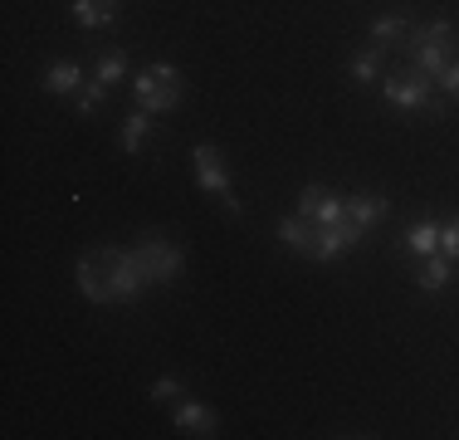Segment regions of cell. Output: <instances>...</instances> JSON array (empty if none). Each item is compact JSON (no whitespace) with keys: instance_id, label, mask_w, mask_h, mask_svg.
<instances>
[{"instance_id":"ac0fdd59","label":"cell","mask_w":459,"mask_h":440,"mask_svg":"<svg viewBox=\"0 0 459 440\" xmlns=\"http://www.w3.org/2000/svg\"><path fill=\"white\" fill-rule=\"evenodd\" d=\"M274 235H279V245H283V250L303 255V245H308V220H303L299 211H293V216H283V220H279V230H274Z\"/></svg>"},{"instance_id":"7a4b0ae2","label":"cell","mask_w":459,"mask_h":440,"mask_svg":"<svg viewBox=\"0 0 459 440\" xmlns=\"http://www.w3.org/2000/svg\"><path fill=\"white\" fill-rule=\"evenodd\" d=\"M133 93H137V103L147 108V113H177L181 108V98H186V79H181V69L171 59H152L147 69L133 79Z\"/></svg>"},{"instance_id":"8992f818","label":"cell","mask_w":459,"mask_h":440,"mask_svg":"<svg viewBox=\"0 0 459 440\" xmlns=\"http://www.w3.org/2000/svg\"><path fill=\"white\" fill-rule=\"evenodd\" d=\"M357 245H362V230L357 225H308V245H303V255L327 264V260L352 255Z\"/></svg>"},{"instance_id":"7c38bea8","label":"cell","mask_w":459,"mask_h":440,"mask_svg":"<svg viewBox=\"0 0 459 440\" xmlns=\"http://www.w3.org/2000/svg\"><path fill=\"white\" fill-rule=\"evenodd\" d=\"M450 279H455V260H450V255H440V250L415 264V284H420L425 294H440Z\"/></svg>"},{"instance_id":"9c48e42d","label":"cell","mask_w":459,"mask_h":440,"mask_svg":"<svg viewBox=\"0 0 459 440\" xmlns=\"http://www.w3.org/2000/svg\"><path fill=\"white\" fill-rule=\"evenodd\" d=\"M171 421H177V431H186V436H215L221 431V411L205 406V401H177Z\"/></svg>"},{"instance_id":"5b68a950","label":"cell","mask_w":459,"mask_h":440,"mask_svg":"<svg viewBox=\"0 0 459 440\" xmlns=\"http://www.w3.org/2000/svg\"><path fill=\"white\" fill-rule=\"evenodd\" d=\"M133 250H137V260H142V269H147L152 284H171L186 269V250L177 245V240L157 235V230H152V235H142Z\"/></svg>"},{"instance_id":"6da1fadb","label":"cell","mask_w":459,"mask_h":440,"mask_svg":"<svg viewBox=\"0 0 459 440\" xmlns=\"http://www.w3.org/2000/svg\"><path fill=\"white\" fill-rule=\"evenodd\" d=\"M74 279H79L83 299L89 304H133L142 289H152L147 269H142L137 250H89V255H79V269H74Z\"/></svg>"},{"instance_id":"52a82bcc","label":"cell","mask_w":459,"mask_h":440,"mask_svg":"<svg viewBox=\"0 0 459 440\" xmlns=\"http://www.w3.org/2000/svg\"><path fill=\"white\" fill-rule=\"evenodd\" d=\"M299 216L308 225H347V201L327 186H303L299 191Z\"/></svg>"},{"instance_id":"603a6c76","label":"cell","mask_w":459,"mask_h":440,"mask_svg":"<svg viewBox=\"0 0 459 440\" xmlns=\"http://www.w3.org/2000/svg\"><path fill=\"white\" fill-rule=\"evenodd\" d=\"M435 84H440V93H445V98H459V59H450V69H445Z\"/></svg>"},{"instance_id":"ba28073f","label":"cell","mask_w":459,"mask_h":440,"mask_svg":"<svg viewBox=\"0 0 459 440\" xmlns=\"http://www.w3.org/2000/svg\"><path fill=\"white\" fill-rule=\"evenodd\" d=\"M342 201H347V225H357L362 235L371 225H381L386 211H391V201H386V196H377V191H352V196H342Z\"/></svg>"},{"instance_id":"5bb4252c","label":"cell","mask_w":459,"mask_h":440,"mask_svg":"<svg viewBox=\"0 0 459 440\" xmlns=\"http://www.w3.org/2000/svg\"><path fill=\"white\" fill-rule=\"evenodd\" d=\"M455 59V44H411V64L425 74V79H440Z\"/></svg>"},{"instance_id":"7402d4cb","label":"cell","mask_w":459,"mask_h":440,"mask_svg":"<svg viewBox=\"0 0 459 440\" xmlns=\"http://www.w3.org/2000/svg\"><path fill=\"white\" fill-rule=\"evenodd\" d=\"M181 392H186V387H181V377H157V382L147 387V396H152V401H177Z\"/></svg>"},{"instance_id":"277c9868","label":"cell","mask_w":459,"mask_h":440,"mask_svg":"<svg viewBox=\"0 0 459 440\" xmlns=\"http://www.w3.org/2000/svg\"><path fill=\"white\" fill-rule=\"evenodd\" d=\"M191 162H195V181H201V191H211L230 216L245 211V206H239V196H235V181H230L225 152L215 147V142H195V147H191Z\"/></svg>"},{"instance_id":"4fadbf2b","label":"cell","mask_w":459,"mask_h":440,"mask_svg":"<svg viewBox=\"0 0 459 440\" xmlns=\"http://www.w3.org/2000/svg\"><path fill=\"white\" fill-rule=\"evenodd\" d=\"M39 84H45V93H54V98H69V93H79V88H83V69L74 59H54Z\"/></svg>"},{"instance_id":"3957f363","label":"cell","mask_w":459,"mask_h":440,"mask_svg":"<svg viewBox=\"0 0 459 440\" xmlns=\"http://www.w3.org/2000/svg\"><path fill=\"white\" fill-rule=\"evenodd\" d=\"M381 98L391 108H406V113H430L445 118V98H435V79H425L420 69H401L381 84Z\"/></svg>"},{"instance_id":"2e32d148","label":"cell","mask_w":459,"mask_h":440,"mask_svg":"<svg viewBox=\"0 0 459 440\" xmlns=\"http://www.w3.org/2000/svg\"><path fill=\"white\" fill-rule=\"evenodd\" d=\"M152 128H157V113H147V108H137V113L123 118V132H117V142H123V152H142V142L152 137Z\"/></svg>"},{"instance_id":"30bf717a","label":"cell","mask_w":459,"mask_h":440,"mask_svg":"<svg viewBox=\"0 0 459 440\" xmlns=\"http://www.w3.org/2000/svg\"><path fill=\"white\" fill-rule=\"evenodd\" d=\"M69 15L83 30H113L117 25V0H69Z\"/></svg>"},{"instance_id":"9a60e30c","label":"cell","mask_w":459,"mask_h":440,"mask_svg":"<svg viewBox=\"0 0 459 440\" xmlns=\"http://www.w3.org/2000/svg\"><path fill=\"white\" fill-rule=\"evenodd\" d=\"M401 245H406L415 260L435 255V250H440V220H415V225H406V235H401Z\"/></svg>"},{"instance_id":"ffe728a7","label":"cell","mask_w":459,"mask_h":440,"mask_svg":"<svg viewBox=\"0 0 459 440\" xmlns=\"http://www.w3.org/2000/svg\"><path fill=\"white\" fill-rule=\"evenodd\" d=\"M103 98H108V84H103V79H89V84H83V88H79V93H74V108H79V113H83V118H89V113H93V108H98V103H103Z\"/></svg>"},{"instance_id":"d6986e66","label":"cell","mask_w":459,"mask_h":440,"mask_svg":"<svg viewBox=\"0 0 459 440\" xmlns=\"http://www.w3.org/2000/svg\"><path fill=\"white\" fill-rule=\"evenodd\" d=\"M93 79H103L108 88H113L117 79H127V54H123V49H108V54H98V64H93Z\"/></svg>"},{"instance_id":"44dd1931","label":"cell","mask_w":459,"mask_h":440,"mask_svg":"<svg viewBox=\"0 0 459 440\" xmlns=\"http://www.w3.org/2000/svg\"><path fill=\"white\" fill-rule=\"evenodd\" d=\"M440 255H450L459 264V216L440 220Z\"/></svg>"},{"instance_id":"e0dca14e","label":"cell","mask_w":459,"mask_h":440,"mask_svg":"<svg viewBox=\"0 0 459 440\" xmlns=\"http://www.w3.org/2000/svg\"><path fill=\"white\" fill-rule=\"evenodd\" d=\"M381 54H386V49H377V44L357 49V54H352V64H347V79H352L357 88L377 84V79H381Z\"/></svg>"},{"instance_id":"8fae6325","label":"cell","mask_w":459,"mask_h":440,"mask_svg":"<svg viewBox=\"0 0 459 440\" xmlns=\"http://www.w3.org/2000/svg\"><path fill=\"white\" fill-rule=\"evenodd\" d=\"M367 35H371V44H377V49H396V44H411L415 25H411L406 15H377Z\"/></svg>"}]
</instances>
